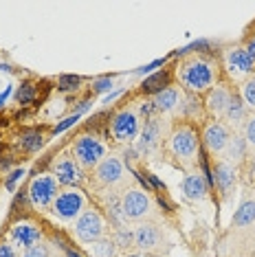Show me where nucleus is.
Segmentation results:
<instances>
[{
	"mask_svg": "<svg viewBox=\"0 0 255 257\" xmlns=\"http://www.w3.org/2000/svg\"><path fill=\"white\" fill-rule=\"evenodd\" d=\"M178 81H181V86L187 92L198 95V92H207L216 86L218 71L213 66V62L196 55L181 64V68H178Z\"/></svg>",
	"mask_w": 255,
	"mask_h": 257,
	"instance_id": "obj_1",
	"label": "nucleus"
},
{
	"mask_svg": "<svg viewBox=\"0 0 255 257\" xmlns=\"http://www.w3.org/2000/svg\"><path fill=\"white\" fill-rule=\"evenodd\" d=\"M167 150L172 152L174 159H178L185 165L196 163V159L200 156V141L198 134L191 125H178L174 127V132L167 139Z\"/></svg>",
	"mask_w": 255,
	"mask_h": 257,
	"instance_id": "obj_2",
	"label": "nucleus"
},
{
	"mask_svg": "<svg viewBox=\"0 0 255 257\" xmlns=\"http://www.w3.org/2000/svg\"><path fill=\"white\" fill-rule=\"evenodd\" d=\"M73 156L82 169H92L106 159V145L101 139L92 137V134H82L73 143Z\"/></svg>",
	"mask_w": 255,
	"mask_h": 257,
	"instance_id": "obj_3",
	"label": "nucleus"
},
{
	"mask_svg": "<svg viewBox=\"0 0 255 257\" xmlns=\"http://www.w3.org/2000/svg\"><path fill=\"white\" fill-rule=\"evenodd\" d=\"M53 213L62 222H75L86 211V198L82 196V191H77L75 187H66L57 194L53 202Z\"/></svg>",
	"mask_w": 255,
	"mask_h": 257,
	"instance_id": "obj_4",
	"label": "nucleus"
},
{
	"mask_svg": "<svg viewBox=\"0 0 255 257\" xmlns=\"http://www.w3.org/2000/svg\"><path fill=\"white\" fill-rule=\"evenodd\" d=\"M73 231H75V237H77L79 242L92 244V242H97V239L103 237V233H106V222H103L99 211L86 209V211L73 222Z\"/></svg>",
	"mask_w": 255,
	"mask_h": 257,
	"instance_id": "obj_5",
	"label": "nucleus"
},
{
	"mask_svg": "<svg viewBox=\"0 0 255 257\" xmlns=\"http://www.w3.org/2000/svg\"><path fill=\"white\" fill-rule=\"evenodd\" d=\"M114 141L119 143H132L139 139L141 134V116H139L132 108H123L112 116V123H110Z\"/></svg>",
	"mask_w": 255,
	"mask_h": 257,
	"instance_id": "obj_6",
	"label": "nucleus"
},
{
	"mask_svg": "<svg viewBox=\"0 0 255 257\" xmlns=\"http://www.w3.org/2000/svg\"><path fill=\"white\" fill-rule=\"evenodd\" d=\"M60 194L57 189V180L49 174H42V176H36L29 185V200L36 209H46L53 207L55 198Z\"/></svg>",
	"mask_w": 255,
	"mask_h": 257,
	"instance_id": "obj_7",
	"label": "nucleus"
},
{
	"mask_svg": "<svg viewBox=\"0 0 255 257\" xmlns=\"http://www.w3.org/2000/svg\"><path fill=\"white\" fill-rule=\"evenodd\" d=\"M121 209L128 220H143L152 213V198L143 189H128L121 196Z\"/></svg>",
	"mask_w": 255,
	"mask_h": 257,
	"instance_id": "obj_8",
	"label": "nucleus"
},
{
	"mask_svg": "<svg viewBox=\"0 0 255 257\" xmlns=\"http://www.w3.org/2000/svg\"><path fill=\"white\" fill-rule=\"evenodd\" d=\"M132 239H135V246L141 253H150L156 250L163 244V231L154 224V222H141L135 231H132Z\"/></svg>",
	"mask_w": 255,
	"mask_h": 257,
	"instance_id": "obj_9",
	"label": "nucleus"
},
{
	"mask_svg": "<svg viewBox=\"0 0 255 257\" xmlns=\"http://www.w3.org/2000/svg\"><path fill=\"white\" fill-rule=\"evenodd\" d=\"M224 66L235 77H244L255 71V57L246 51V46H235L224 55Z\"/></svg>",
	"mask_w": 255,
	"mask_h": 257,
	"instance_id": "obj_10",
	"label": "nucleus"
},
{
	"mask_svg": "<svg viewBox=\"0 0 255 257\" xmlns=\"http://www.w3.org/2000/svg\"><path fill=\"white\" fill-rule=\"evenodd\" d=\"M123 176H125V167L117 156H106V159L95 167V178H97V183L103 187L119 185L121 180H123Z\"/></svg>",
	"mask_w": 255,
	"mask_h": 257,
	"instance_id": "obj_11",
	"label": "nucleus"
},
{
	"mask_svg": "<svg viewBox=\"0 0 255 257\" xmlns=\"http://www.w3.org/2000/svg\"><path fill=\"white\" fill-rule=\"evenodd\" d=\"M229 139H231V132L222 121H211V123H207L205 130H202V143H205V148L209 150L211 154H222Z\"/></svg>",
	"mask_w": 255,
	"mask_h": 257,
	"instance_id": "obj_12",
	"label": "nucleus"
},
{
	"mask_svg": "<svg viewBox=\"0 0 255 257\" xmlns=\"http://www.w3.org/2000/svg\"><path fill=\"white\" fill-rule=\"evenodd\" d=\"M53 178L57 180V185L77 187L84 180V174H82V167L75 163V159H71V156H64V159H60L53 165Z\"/></svg>",
	"mask_w": 255,
	"mask_h": 257,
	"instance_id": "obj_13",
	"label": "nucleus"
},
{
	"mask_svg": "<svg viewBox=\"0 0 255 257\" xmlns=\"http://www.w3.org/2000/svg\"><path fill=\"white\" fill-rule=\"evenodd\" d=\"M181 191L189 202H202V200H207V196H209V183H207L205 174L191 172L183 178Z\"/></svg>",
	"mask_w": 255,
	"mask_h": 257,
	"instance_id": "obj_14",
	"label": "nucleus"
},
{
	"mask_svg": "<svg viewBox=\"0 0 255 257\" xmlns=\"http://www.w3.org/2000/svg\"><path fill=\"white\" fill-rule=\"evenodd\" d=\"M161 139H163L161 123H159V119L152 116V119H148L146 125L141 127V134H139V139H137V150L141 152V154H150V152H154L161 145Z\"/></svg>",
	"mask_w": 255,
	"mask_h": 257,
	"instance_id": "obj_15",
	"label": "nucleus"
},
{
	"mask_svg": "<svg viewBox=\"0 0 255 257\" xmlns=\"http://www.w3.org/2000/svg\"><path fill=\"white\" fill-rule=\"evenodd\" d=\"M9 237H11V242H14L16 246L27 250V248L40 244V239H42V231H40L36 224H31V222H18V224H14V229L9 231Z\"/></svg>",
	"mask_w": 255,
	"mask_h": 257,
	"instance_id": "obj_16",
	"label": "nucleus"
},
{
	"mask_svg": "<svg viewBox=\"0 0 255 257\" xmlns=\"http://www.w3.org/2000/svg\"><path fill=\"white\" fill-rule=\"evenodd\" d=\"M235 183H237V174H235V167L229 165V163L220 161L216 167H213V185H216L218 194L222 198H229L231 191L235 189Z\"/></svg>",
	"mask_w": 255,
	"mask_h": 257,
	"instance_id": "obj_17",
	"label": "nucleus"
},
{
	"mask_svg": "<svg viewBox=\"0 0 255 257\" xmlns=\"http://www.w3.org/2000/svg\"><path fill=\"white\" fill-rule=\"evenodd\" d=\"M183 103V92L178 88H174V86H167L161 92H156L154 99H152V106L156 112L161 114H170L174 110H178Z\"/></svg>",
	"mask_w": 255,
	"mask_h": 257,
	"instance_id": "obj_18",
	"label": "nucleus"
},
{
	"mask_svg": "<svg viewBox=\"0 0 255 257\" xmlns=\"http://www.w3.org/2000/svg\"><path fill=\"white\" fill-rule=\"evenodd\" d=\"M231 97H233V92L222 84L213 86V88L209 90L205 103H207V110L216 116V121H218V116H224V110H227V106L231 103Z\"/></svg>",
	"mask_w": 255,
	"mask_h": 257,
	"instance_id": "obj_19",
	"label": "nucleus"
},
{
	"mask_svg": "<svg viewBox=\"0 0 255 257\" xmlns=\"http://www.w3.org/2000/svg\"><path fill=\"white\" fill-rule=\"evenodd\" d=\"M246 152H248V145L244 141V137H242V134H237V132H233V134H231V139H229V143H227V148H224V152H222V161L235 167L237 163L244 161Z\"/></svg>",
	"mask_w": 255,
	"mask_h": 257,
	"instance_id": "obj_20",
	"label": "nucleus"
},
{
	"mask_svg": "<svg viewBox=\"0 0 255 257\" xmlns=\"http://www.w3.org/2000/svg\"><path fill=\"white\" fill-rule=\"evenodd\" d=\"M222 119L227 121L231 127L246 123V106L242 103L240 95H233V97H231V103L227 106V110H224V116H222Z\"/></svg>",
	"mask_w": 255,
	"mask_h": 257,
	"instance_id": "obj_21",
	"label": "nucleus"
},
{
	"mask_svg": "<svg viewBox=\"0 0 255 257\" xmlns=\"http://www.w3.org/2000/svg\"><path fill=\"white\" fill-rule=\"evenodd\" d=\"M233 226H251L255 222V200H244L233 213Z\"/></svg>",
	"mask_w": 255,
	"mask_h": 257,
	"instance_id": "obj_22",
	"label": "nucleus"
},
{
	"mask_svg": "<svg viewBox=\"0 0 255 257\" xmlns=\"http://www.w3.org/2000/svg\"><path fill=\"white\" fill-rule=\"evenodd\" d=\"M88 253L92 257H117V246H114L112 237H101L88 244Z\"/></svg>",
	"mask_w": 255,
	"mask_h": 257,
	"instance_id": "obj_23",
	"label": "nucleus"
},
{
	"mask_svg": "<svg viewBox=\"0 0 255 257\" xmlns=\"http://www.w3.org/2000/svg\"><path fill=\"white\" fill-rule=\"evenodd\" d=\"M240 99L246 110H255V75L244 79V84L240 86Z\"/></svg>",
	"mask_w": 255,
	"mask_h": 257,
	"instance_id": "obj_24",
	"label": "nucleus"
},
{
	"mask_svg": "<svg viewBox=\"0 0 255 257\" xmlns=\"http://www.w3.org/2000/svg\"><path fill=\"white\" fill-rule=\"evenodd\" d=\"M163 88H167V73H156L143 84V90L148 92H161Z\"/></svg>",
	"mask_w": 255,
	"mask_h": 257,
	"instance_id": "obj_25",
	"label": "nucleus"
},
{
	"mask_svg": "<svg viewBox=\"0 0 255 257\" xmlns=\"http://www.w3.org/2000/svg\"><path fill=\"white\" fill-rule=\"evenodd\" d=\"M112 242H114V246H117V248H132V246H135L132 231H128V229H117V231H114Z\"/></svg>",
	"mask_w": 255,
	"mask_h": 257,
	"instance_id": "obj_26",
	"label": "nucleus"
},
{
	"mask_svg": "<svg viewBox=\"0 0 255 257\" xmlns=\"http://www.w3.org/2000/svg\"><path fill=\"white\" fill-rule=\"evenodd\" d=\"M22 148L29 150V152H36L42 148V134L40 132H27L22 137Z\"/></svg>",
	"mask_w": 255,
	"mask_h": 257,
	"instance_id": "obj_27",
	"label": "nucleus"
},
{
	"mask_svg": "<svg viewBox=\"0 0 255 257\" xmlns=\"http://www.w3.org/2000/svg\"><path fill=\"white\" fill-rule=\"evenodd\" d=\"M242 137H244L246 145L251 150H255V116H248L246 123H244V132H242Z\"/></svg>",
	"mask_w": 255,
	"mask_h": 257,
	"instance_id": "obj_28",
	"label": "nucleus"
},
{
	"mask_svg": "<svg viewBox=\"0 0 255 257\" xmlns=\"http://www.w3.org/2000/svg\"><path fill=\"white\" fill-rule=\"evenodd\" d=\"M33 95H36V88H33L31 84H22L18 88V92H16V97H18L20 103H29L33 99Z\"/></svg>",
	"mask_w": 255,
	"mask_h": 257,
	"instance_id": "obj_29",
	"label": "nucleus"
},
{
	"mask_svg": "<svg viewBox=\"0 0 255 257\" xmlns=\"http://www.w3.org/2000/svg\"><path fill=\"white\" fill-rule=\"evenodd\" d=\"M22 257H49V248L44 246V244H36V246L27 248Z\"/></svg>",
	"mask_w": 255,
	"mask_h": 257,
	"instance_id": "obj_30",
	"label": "nucleus"
},
{
	"mask_svg": "<svg viewBox=\"0 0 255 257\" xmlns=\"http://www.w3.org/2000/svg\"><path fill=\"white\" fill-rule=\"evenodd\" d=\"M22 176H25V169H14L11 176L7 178V189H14L16 183H18V178H22Z\"/></svg>",
	"mask_w": 255,
	"mask_h": 257,
	"instance_id": "obj_31",
	"label": "nucleus"
},
{
	"mask_svg": "<svg viewBox=\"0 0 255 257\" xmlns=\"http://www.w3.org/2000/svg\"><path fill=\"white\" fill-rule=\"evenodd\" d=\"M60 84H62V88H64V90L77 88V84H79V77H62V79H60Z\"/></svg>",
	"mask_w": 255,
	"mask_h": 257,
	"instance_id": "obj_32",
	"label": "nucleus"
},
{
	"mask_svg": "<svg viewBox=\"0 0 255 257\" xmlns=\"http://www.w3.org/2000/svg\"><path fill=\"white\" fill-rule=\"evenodd\" d=\"M0 257H16V250L11 244H0Z\"/></svg>",
	"mask_w": 255,
	"mask_h": 257,
	"instance_id": "obj_33",
	"label": "nucleus"
},
{
	"mask_svg": "<svg viewBox=\"0 0 255 257\" xmlns=\"http://www.w3.org/2000/svg\"><path fill=\"white\" fill-rule=\"evenodd\" d=\"M95 88L97 90H108V88H112V81H110V79H99Z\"/></svg>",
	"mask_w": 255,
	"mask_h": 257,
	"instance_id": "obj_34",
	"label": "nucleus"
},
{
	"mask_svg": "<svg viewBox=\"0 0 255 257\" xmlns=\"http://www.w3.org/2000/svg\"><path fill=\"white\" fill-rule=\"evenodd\" d=\"M246 51H248V53H251V55L255 57V36H253V38L246 42Z\"/></svg>",
	"mask_w": 255,
	"mask_h": 257,
	"instance_id": "obj_35",
	"label": "nucleus"
},
{
	"mask_svg": "<svg viewBox=\"0 0 255 257\" xmlns=\"http://www.w3.org/2000/svg\"><path fill=\"white\" fill-rule=\"evenodd\" d=\"M128 257H148L146 253H135V255H128Z\"/></svg>",
	"mask_w": 255,
	"mask_h": 257,
	"instance_id": "obj_36",
	"label": "nucleus"
}]
</instances>
